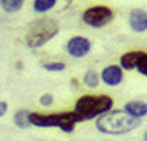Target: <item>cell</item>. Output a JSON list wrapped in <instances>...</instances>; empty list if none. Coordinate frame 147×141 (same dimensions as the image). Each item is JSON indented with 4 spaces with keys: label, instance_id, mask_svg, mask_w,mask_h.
Masks as SVG:
<instances>
[{
    "label": "cell",
    "instance_id": "cell-4",
    "mask_svg": "<svg viewBox=\"0 0 147 141\" xmlns=\"http://www.w3.org/2000/svg\"><path fill=\"white\" fill-rule=\"evenodd\" d=\"M59 32V24L52 18H39L30 24L25 41L32 49L44 46Z\"/></svg>",
    "mask_w": 147,
    "mask_h": 141
},
{
    "label": "cell",
    "instance_id": "cell-6",
    "mask_svg": "<svg viewBox=\"0 0 147 141\" xmlns=\"http://www.w3.org/2000/svg\"><path fill=\"white\" fill-rule=\"evenodd\" d=\"M121 68L133 70L136 68L142 76L147 77V53L143 50H132L126 52L119 59Z\"/></svg>",
    "mask_w": 147,
    "mask_h": 141
},
{
    "label": "cell",
    "instance_id": "cell-18",
    "mask_svg": "<svg viewBox=\"0 0 147 141\" xmlns=\"http://www.w3.org/2000/svg\"><path fill=\"white\" fill-rule=\"evenodd\" d=\"M143 140H144V141H147V131H146V133H144V134H143Z\"/></svg>",
    "mask_w": 147,
    "mask_h": 141
},
{
    "label": "cell",
    "instance_id": "cell-9",
    "mask_svg": "<svg viewBox=\"0 0 147 141\" xmlns=\"http://www.w3.org/2000/svg\"><path fill=\"white\" fill-rule=\"evenodd\" d=\"M129 27L132 31L140 34L147 30V13L142 9H135L129 13Z\"/></svg>",
    "mask_w": 147,
    "mask_h": 141
},
{
    "label": "cell",
    "instance_id": "cell-12",
    "mask_svg": "<svg viewBox=\"0 0 147 141\" xmlns=\"http://www.w3.org/2000/svg\"><path fill=\"white\" fill-rule=\"evenodd\" d=\"M24 0H0V6L6 13H17L21 10Z\"/></svg>",
    "mask_w": 147,
    "mask_h": 141
},
{
    "label": "cell",
    "instance_id": "cell-1",
    "mask_svg": "<svg viewBox=\"0 0 147 141\" xmlns=\"http://www.w3.org/2000/svg\"><path fill=\"white\" fill-rule=\"evenodd\" d=\"M140 119H135L125 110H109L95 120V127L102 134L122 136L136 130L140 126Z\"/></svg>",
    "mask_w": 147,
    "mask_h": 141
},
{
    "label": "cell",
    "instance_id": "cell-15",
    "mask_svg": "<svg viewBox=\"0 0 147 141\" xmlns=\"http://www.w3.org/2000/svg\"><path fill=\"white\" fill-rule=\"evenodd\" d=\"M42 68H45L46 71H63L66 68V64L62 62H51V63H44Z\"/></svg>",
    "mask_w": 147,
    "mask_h": 141
},
{
    "label": "cell",
    "instance_id": "cell-8",
    "mask_svg": "<svg viewBox=\"0 0 147 141\" xmlns=\"http://www.w3.org/2000/svg\"><path fill=\"white\" fill-rule=\"evenodd\" d=\"M101 80L109 87H116L123 81V71L121 66H107L101 71Z\"/></svg>",
    "mask_w": 147,
    "mask_h": 141
},
{
    "label": "cell",
    "instance_id": "cell-17",
    "mask_svg": "<svg viewBox=\"0 0 147 141\" xmlns=\"http://www.w3.org/2000/svg\"><path fill=\"white\" fill-rule=\"evenodd\" d=\"M9 110V103L6 101H0V117H3Z\"/></svg>",
    "mask_w": 147,
    "mask_h": 141
},
{
    "label": "cell",
    "instance_id": "cell-16",
    "mask_svg": "<svg viewBox=\"0 0 147 141\" xmlns=\"http://www.w3.org/2000/svg\"><path fill=\"white\" fill-rule=\"evenodd\" d=\"M39 103L42 106H51L53 103V95L52 94H44L42 97L39 98Z\"/></svg>",
    "mask_w": 147,
    "mask_h": 141
},
{
    "label": "cell",
    "instance_id": "cell-5",
    "mask_svg": "<svg viewBox=\"0 0 147 141\" xmlns=\"http://www.w3.org/2000/svg\"><path fill=\"white\" fill-rule=\"evenodd\" d=\"M113 13L108 6H92L83 13V21L92 28L105 27L112 20Z\"/></svg>",
    "mask_w": 147,
    "mask_h": 141
},
{
    "label": "cell",
    "instance_id": "cell-11",
    "mask_svg": "<svg viewBox=\"0 0 147 141\" xmlns=\"http://www.w3.org/2000/svg\"><path fill=\"white\" fill-rule=\"evenodd\" d=\"M30 113H31V112H28L27 109L17 110V112L14 113V116H13L14 124H16L18 129H28V127L31 126V123H30Z\"/></svg>",
    "mask_w": 147,
    "mask_h": 141
},
{
    "label": "cell",
    "instance_id": "cell-2",
    "mask_svg": "<svg viewBox=\"0 0 147 141\" xmlns=\"http://www.w3.org/2000/svg\"><path fill=\"white\" fill-rule=\"evenodd\" d=\"M113 106V99L109 95H83L74 103V113L80 122L100 117L101 115L109 112Z\"/></svg>",
    "mask_w": 147,
    "mask_h": 141
},
{
    "label": "cell",
    "instance_id": "cell-3",
    "mask_svg": "<svg viewBox=\"0 0 147 141\" xmlns=\"http://www.w3.org/2000/svg\"><path fill=\"white\" fill-rule=\"evenodd\" d=\"M30 123L31 126H36V127H57L63 133H71L76 124L80 123V120L74 112H60V113H51V115L31 112Z\"/></svg>",
    "mask_w": 147,
    "mask_h": 141
},
{
    "label": "cell",
    "instance_id": "cell-10",
    "mask_svg": "<svg viewBox=\"0 0 147 141\" xmlns=\"http://www.w3.org/2000/svg\"><path fill=\"white\" fill-rule=\"evenodd\" d=\"M123 110L135 119H142L147 115V103L143 101H129L125 103Z\"/></svg>",
    "mask_w": 147,
    "mask_h": 141
},
{
    "label": "cell",
    "instance_id": "cell-14",
    "mask_svg": "<svg viewBox=\"0 0 147 141\" xmlns=\"http://www.w3.org/2000/svg\"><path fill=\"white\" fill-rule=\"evenodd\" d=\"M83 83H84L88 88L98 87V83H100V76H98V73H97V71H94V70H88V71H86L84 78H83Z\"/></svg>",
    "mask_w": 147,
    "mask_h": 141
},
{
    "label": "cell",
    "instance_id": "cell-13",
    "mask_svg": "<svg viewBox=\"0 0 147 141\" xmlns=\"http://www.w3.org/2000/svg\"><path fill=\"white\" fill-rule=\"evenodd\" d=\"M57 0H34V10L36 13H46L55 7Z\"/></svg>",
    "mask_w": 147,
    "mask_h": 141
},
{
    "label": "cell",
    "instance_id": "cell-7",
    "mask_svg": "<svg viewBox=\"0 0 147 141\" xmlns=\"http://www.w3.org/2000/svg\"><path fill=\"white\" fill-rule=\"evenodd\" d=\"M90 49H91V42L84 36H73V38L69 39L67 45H66L67 53L71 57H76V59L84 57L90 52Z\"/></svg>",
    "mask_w": 147,
    "mask_h": 141
}]
</instances>
